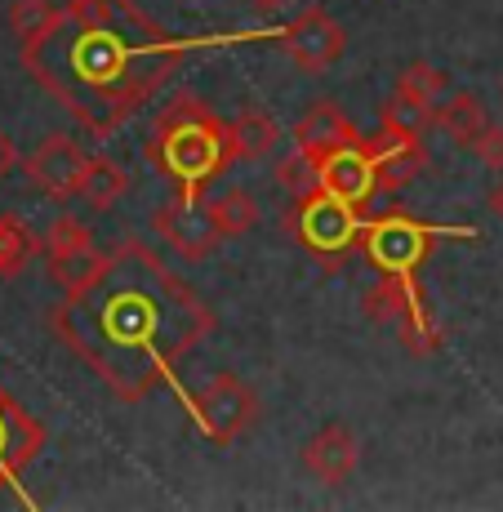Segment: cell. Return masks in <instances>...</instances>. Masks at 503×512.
Wrapping results in <instances>:
<instances>
[{"label":"cell","instance_id":"obj_1","mask_svg":"<svg viewBox=\"0 0 503 512\" xmlns=\"http://www.w3.org/2000/svg\"><path fill=\"white\" fill-rule=\"evenodd\" d=\"M276 32L281 27L236 36H170L134 0H67L41 32L23 41V67L94 139H107L161 85H170L192 49L276 41Z\"/></svg>","mask_w":503,"mask_h":512},{"label":"cell","instance_id":"obj_2","mask_svg":"<svg viewBox=\"0 0 503 512\" xmlns=\"http://www.w3.org/2000/svg\"><path fill=\"white\" fill-rule=\"evenodd\" d=\"M214 308L147 241H121L103 281L49 312V330L72 348L121 401H143L156 388L187 392L174 366L214 334Z\"/></svg>","mask_w":503,"mask_h":512},{"label":"cell","instance_id":"obj_3","mask_svg":"<svg viewBox=\"0 0 503 512\" xmlns=\"http://www.w3.org/2000/svg\"><path fill=\"white\" fill-rule=\"evenodd\" d=\"M143 156L179 183L183 201H201L205 183L223 179L236 165L232 121L214 116L196 94H174L152 116V130L143 139Z\"/></svg>","mask_w":503,"mask_h":512},{"label":"cell","instance_id":"obj_4","mask_svg":"<svg viewBox=\"0 0 503 512\" xmlns=\"http://www.w3.org/2000/svg\"><path fill=\"white\" fill-rule=\"evenodd\" d=\"M437 241H477V228H459V223H423L414 214H379L366 219L361 232V254L370 259L374 272L397 277L406 290H419L414 272L432 254Z\"/></svg>","mask_w":503,"mask_h":512},{"label":"cell","instance_id":"obj_5","mask_svg":"<svg viewBox=\"0 0 503 512\" xmlns=\"http://www.w3.org/2000/svg\"><path fill=\"white\" fill-rule=\"evenodd\" d=\"M183 406L214 446H236V441L254 428V419H259V397H254L250 383L232 370H219L196 392H187Z\"/></svg>","mask_w":503,"mask_h":512},{"label":"cell","instance_id":"obj_6","mask_svg":"<svg viewBox=\"0 0 503 512\" xmlns=\"http://www.w3.org/2000/svg\"><path fill=\"white\" fill-rule=\"evenodd\" d=\"M290 232L299 236L303 250L317 259H343L348 250H361V232H366V210L334 192H312L290 210Z\"/></svg>","mask_w":503,"mask_h":512},{"label":"cell","instance_id":"obj_7","mask_svg":"<svg viewBox=\"0 0 503 512\" xmlns=\"http://www.w3.org/2000/svg\"><path fill=\"white\" fill-rule=\"evenodd\" d=\"M450 81L441 67H432L428 58H414L406 72L397 76L392 94L379 107V130H406V134H423L437 121V107L446 98Z\"/></svg>","mask_w":503,"mask_h":512},{"label":"cell","instance_id":"obj_8","mask_svg":"<svg viewBox=\"0 0 503 512\" xmlns=\"http://www.w3.org/2000/svg\"><path fill=\"white\" fill-rule=\"evenodd\" d=\"M276 41L285 45L290 63L308 76L330 72V67L343 58V49H348V36H343L339 18L325 14L321 5H312V9H303L299 18H290V23L276 32Z\"/></svg>","mask_w":503,"mask_h":512},{"label":"cell","instance_id":"obj_9","mask_svg":"<svg viewBox=\"0 0 503 512\" xmlns=\"http://www.w3.org/2000/svg\"><path fill=\"white\" fill-rule=\"evenodd\" d=\"M85 170H90V156L72 134H49L32 156H23V174L32 179V187H41L49 201H72L81 196Z\"/></svg>","mask_w":503,"mask_h":512},{"label":"cell","instance_id":"obj_10","mask_svg":"<svg viewBox=\"0 0 503 512\" xmlns=\"http://www.w3.org/2000/svg\"><path fill=\"white\" fill-rule=\"evenodd\" d=\"M152 228L161 236L165 250H174L187 263H205L223 241L219 228H214V219H210V210H205L201 201H183V196L165 201L161 210L152 214Z\"/></svg>","mask_w":503,"mask_h":512},{"label":"cell","instance_id":"obj_11","mask_svg":"<svg viewBox=\"0 0 503 512\" xmlns=\"http://www.w3.org/2000/svg\"><path fill=\"white\" fill-rule=\"evenodd\" d=\"M299 464L317 486H330V490L348 486L352 472H357V464H361L357 432H352L348 423H325L321 432H312V437L303 441Z\"/></svg>","mask_w":503,"mask_h":512},{"label":"cell","instance_id":"obj_12","mask_svg":"<svg viewBox=\"0 0 503 512\" xmlns=\"http://www.w3.org/2000/svg\"><path fill=\"white\" fill-rule=\"evenodd\" d=\"M45 450V423L23 410V401H14L0 388V490L18 486L23 468Z\"/></svg>","mask_w":503,"mask_h":512},{"label":"cell","instance_id":"obj_13","mask_svg":"<svg viewBox=\"0 0 503 512\" xmlns=\"http://www.w3.org/2000/svg\"><path fill=\"white\" fill-rule=\"evenodd\" d=\"M370 143L374 156V174H379V192H401L423 174L428 165V147L423 134H406V130H379Z\"/></svg>","mask_w":503,"mask_h":512},{"label":"cell","instance_id":"obj_14","mask_svg":"<svg viewBox=\"0 0 503 512\" xmlns=\"http://www.w3.org/2000/svg\"><path fill=\"white\" fill-rule=\"evenodd\" d=\"M348 143H361V134H357V125H352V116L343 112L334 98H317V103L294 121V147H303L312 161H325V156H334Z\"/></svg>","mask_w":503,"mask_h":512},{"label":"cell","instance_id":"obj_15","mask_svg":"<svg viewBox=\"0 0 503 512\" xmlns=\"http://www.w3.org/2000/svg\"><path fill=\"white\" fill-rule=\"evenodd\" d=\"M321 187L334 196H343V201L361 205L366 210L370 196L379 192V174H374V156H370V143H348L339 147L334 156H325L321 161Z\"/></svg>","mask_w":503,"mask_h":512},{"label":"cell","instance_id":"obj_16","mask_svg":"<svg viewBox=\"0 0 503 512\" xmlns=\"http://www.w3.org/2000/svg\"><path fill=\"white\" fill-rule=\"evenodd\" d=\"M232 147L236 161H268V156L281 147V121L263 107H245V112L232 116Z\"/></svg>","mask_w":503,"mask_h":512},{"label":"cell","instance_id":"obj_17","mask_svg":"<svg viewBox=\"0 0 503 512\" xmlns=\"http://www.w3.org/2000/svg\"><path fill=\"white\" fill-rule=\"evenodd\" d=\"M432 125H437V130L446 134L455 147H472L477 143V134L490 125V116H486V103H481L472 90H455V94L441 98L437 121Z\"/></svg>","mask_w":503,"mask_h":512},{"label":"cell","instance_id":"obj_18","mask_svg":"<svg viewBox=\"0 0 503 512\" xmlns=\"http://www.w3.org/2000/svg\"><path fill=\"white\" fill-rule=\"evenodd\" d=\"M112 268V250H85V254H76V259H58V263H49V281L63 290V299H76V294H85L90 285L103 281V272Z\"/></svg>","mask_w":503,"mask_h":512},{"label":"cell","instance_id":"obj_19","mask_svg":"<svg viewBox=\"0 0 503 512\" xmlns=\"http://www.w3.org/2000/svg\"><path fill=\"white\" fill-rule=\"evenodd\" d=\"M205 210H210V219H214V228H219L223 241H236V236L254 232V228H259V219H263L259 201H254L245 187H228V192L214 196Z\"/></svg>","mask_w":503,"mask_h":512},{"label":"cell","instance_id":"obj_20","mask_svg":"<svg viewBox=\"0 0 503 512\" xmlns=\"http://www.w3.org/2000/svg\"><path fill=\"white\" fill-rule=\"evenodd\" d=\"M125 170L116 161H107V156H90V170H85V183H81V201L90 205L94 214H107L116 201L125 196Z\"/></svg>","mask_w":503,"mask_h":512},{"label":"cell","instance_id":"obj_21","mask_svg":"<svg viewBox=\"0 0 503 512\" xmlns=\"http://www.w3.org/2000/svg\"><path fill=\"white\" fill-rule=\"evenodd\" d=\"M272 179L294 205H299V201H308L312 192H321V161H312L303 147H294V152H285L281 161H276Z\"/></svg>","mask_w":503,"mask_h":512},{"label":"cell","instance_id":"obj_22","mask_svg":"<svg viewBox=\"0 0 503 512\" xmlns=\"http://www.w3.org/2000/svg\"><path fill=\"white\" fill-rule=\"evenodd\" d=\"M41 250L36 232L27 228L18 214H0V277H18V272L32 263V254Z\"/></svg>","mask_w":503,"mask_h":512},{"label":"cell","instance_id":"obj_23","mask_svg":"<svg viewBox=\"0 0 503 512\" xmlns=\"http://www.w3.org/2000/svg\"><path fill=\"white\" fill-rule=\"evenodd\" d=\"M41 250H45L49 263L76 259V254L94 250V232H90V223L76 219V214H58V219L45 228V236H41Z\"/></svg>","mask_w":503,"mask_h":512},{"label":"cell","instance_id":"obj_24","mask_svg":"<svg viewBox=\"0 0 503 512\" xmlns=\"http://www.w3.org/2000/svg\"><path fill=\"white\" fill-rule=\"evenodd\" d=\"M49 14H54L49 0H14L9 5V27H14L18 41H27V36H36L49 23Z\"/></svg>","mask_w":503,"mask_h":512},{"label":"cell","instance_id":"obj_25","mask_svg":"<svg viewBox=\"0 0 503 512\" xmlns=\"http://www.w3.org/2000/svg\"><path fill=\"white\" fill-rule=\"evenodd\" d=\"M472 156H477L481 165H486V170H503V125H486V130L477 134V143L468 147Z\"/></svg>","mask_w":503,"mask_h":512},{"label":"cell","instance_id":"obj_26","mask_svg":"<svg viewBox=\"0 0 503 512\" xmlns=\"http://www.w3.org/2000/svg\"><path fill=\"white\" fill-rule=\"evenodd\" d=\"M14 165H18V147H14V139H9L5 130H0V183L14 174Z\"/></svg>","mask_w":503,"mask_h":512},{"label":"cell","instance_id":"obj_27","mask_svg":"<svg viewBox=\"0 0 503 512\" xmlns=\"http://www.w3.org/2000/svg\"><path fill=\"white\" fill-rule=\"evenodd\" d=\"M490 214H495V219L503 223V179H499L495 187H490Z\"/></svg>","mask_w":503,"mask_h":512},{"label":"cell","instance_id":"obj_28","mask_svg":"<svg viewBox=\"0 0 503 512\" xmlns=\"http://www.w3.org/2000/svg\"><path fill=\"white\" fill-rule=\"evenodd\" d=\"M290 5V0H254V9H259V14H276V9H285Z\"/></svg>","mask_w":503,"mask_h":512}]
</instances>
